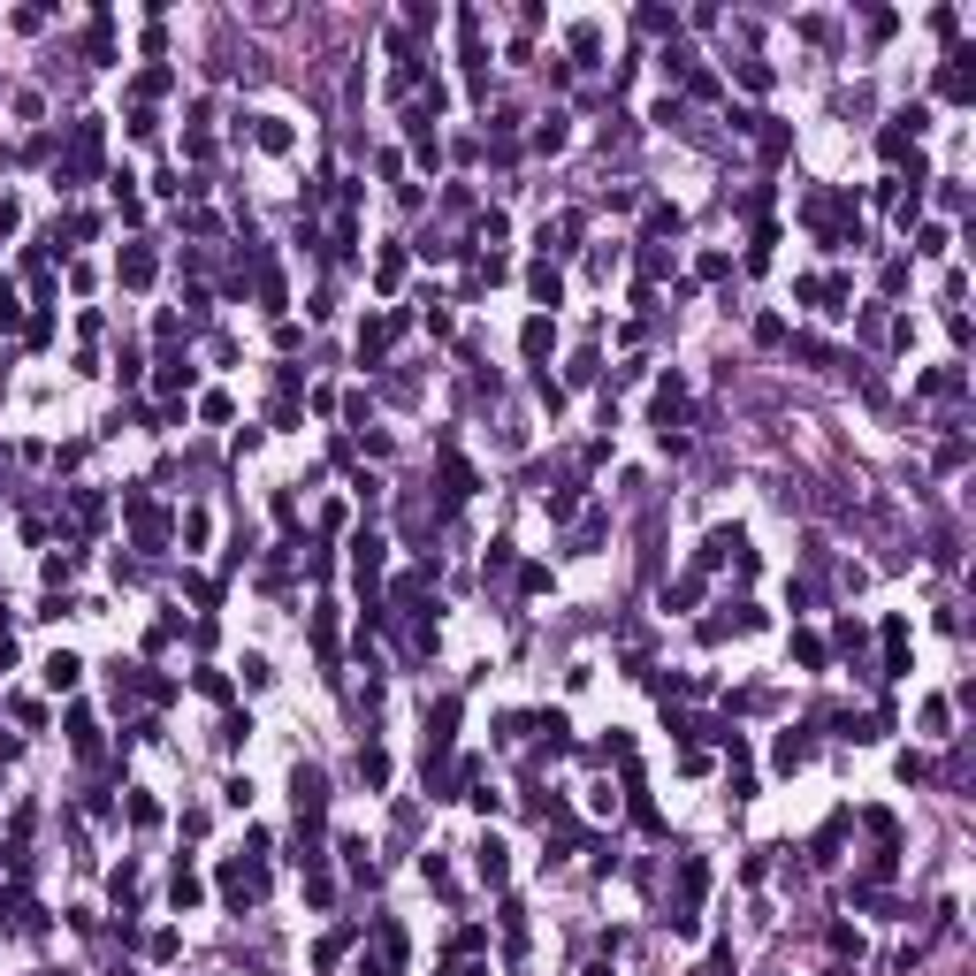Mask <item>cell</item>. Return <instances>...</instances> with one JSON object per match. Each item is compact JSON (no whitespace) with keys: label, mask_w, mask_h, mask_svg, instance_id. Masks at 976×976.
<instances>
[{"label":"cell","mask_w":976,"mask_h":976,"mask_svg":"<svg viewBox=\"0 0 976 976\" xmlns=\"http://www.w3.org/2000/svg\"><path fill=\"white\" fill-rule=\"evenodd\" d=\"M122 282H130V291H146V282H153V252H146V245L122 252Z\"/></svg>","instance_id":"3957f363"},{"label":"cell","mask_w":976,"mask_h":976,"mask_svg":"<svg viewBox=\"0 0 976 976\" xmlns=\"http://www.w3.org/2000/svg\"><path fill=\"white\" fill-rule=\"evenodd\" d=\"M519 344H526V359H542V351H550V321H526Z\"/></svg>","instance_id":"9c48e42d"},{"label":"cell","mask_w":976,"mask_h":976,"mask_svg":"<svg viewBox=\"0 0 976 976\" xmlns=\"http://www.w3.org/2000/svg\"><path fill=\"white\" fill-rule=\"evenodd\" d=\"M76 671H85V664H76L69 649H54V656H46V686H76Z\"/></svg>","instance_id":"277c9868"},{"label":"cell","mask_w":976,"mask_h":976,"mask_svg":"<svg viewBox=\"0 0 976 976\" xmlns=\"http://www.w3.org/2000/svg\"><path fill=\"white\" fill-rule=\"evenodd\" d=\"M481 877H488V885L504 877V846H496V839H481Z\"/></svg>","instance_id":"30bf717a"},{"label":"cell","mask_w":976,"mask_h":976,"mask_svg":"<svg viewBox=\"0 0 976 976\" xmlns=\"http://www.w3.org/2000/svg\"><path fill=\"white\" fill-rule=\"evenodd\" d=\"M534 146H542V153H557V146H565V115H550V122H542V130H534Z\"/></svg>","instance_id":"52a82bcc"},{"label":"cell","mask_w":976,"mask_h":976,"mask_svg":"<svg viewBox=\"0 0 976 976\" xmlns=\"http://www.w3.org/2000/svg\"><path fill=\"white\" fill-rule=\"evenodd\" d=\"M168 900H175V908H191V900H199V877H191V870H175V885H168Z\"/></svg>","instance_id":"ba28073f"},{"label":"cell","mask_w":976,"mask_h":976,"mask_svg":"<svg viewBox=\"0 0 976 976\" xmlns=\"http://www.w3.org/2000/svg\"><path fill=\"white\" fill-rule=\"evenodd\" d=\"M15 313H23V306H15V282L0 275V328H15Z\"/></svg>","instance_id":"8fae6325"},{"label":"cell","mask_w":976,"mask_h":976,"mask_svg":"<svg viewBox=\"0 0 976 976\" xmlns=\"http://www.w3.org/2000/svg\"><path fill=\"white\" fill-rule=\"evenodd\" d=\"M381 550H390V542H381L374 526H359V534H351V565H359V580H374V572H381Z\"/></svg>","instance_id":"6da1fadb"},{"label":"cell","mask_w":976,"mask_h":976,"mask_svg":"<svg viewBox=\"0 0 976 976\" xmlns=\"http://www.w3.org/2000/svg\"><path fill=\"white\" fill-rule=\"evenodd\" d=\"M526 282H534V298H542V306H557V267H550V260H542Z\"/></svg>","instance_id":"8992f818"},{"label":"cell","mask_w":976,"mask_h":976,"mask_svg":"<svg viewBox=\"0 0 976 976\" xmlns=\"http://www.w3.org/2000/svg\"><path fill=\"white\" fill-rule=\"evenodd\" d=\"M359 778H366V786H381V778H390V756H381V748H366V756H359Z\"/></svg>","instance_id":"5b68a950"},{"label":"cell","mask_w":976,"mask_h":976,"mask_svg":"<svg viewBox=\"0 0 976 976\" xmlns=\"http://www.w3.org/2000/svg\"><path fill=\"white\" fill-rule=\"evenodd\" d=\"M458 496H473V466L466 458H443V504H458Z\"/></svg>","instance_id":"7a4b0ae2"}]
</instances>
